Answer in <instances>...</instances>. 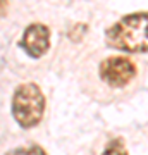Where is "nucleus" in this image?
I'll return each instance as SVG.
<instances>
[{"mask_svg":"<svg viewBox=\"0 0 148 155\" xmlns=\"http://www.w3.org/2000/svg\"><path fill=\"white\" fill-rule=\"evenodd\" d=\"M136 74V67L131 61L124 57H110L100 64V78L109 86L122 88Z\"/></svg>","mask_w":148,"mask_h":155,"instance_id":"7ed1b4c3","label":"nucleus"},{"mask_svg":"<svg viewBox=\"0 0 148 155\" xmlns=\"http://www.w3.org/2000/svg\"><path fill=\"white\" fill-rule=\"evenodd\" d=\"M7 155H47L45 150L41 147H36V145H31V147H24V148H16L11 150Z\"/></svg>","mask_w":148,"mask_h":155,"instance_id":"423d86ee","label":"nucleus"},{"mask_svg":"<svg viewBox=\"0 0 148 155\" xmlns=\"http://www.w3.org/2000/svg\"><path fill=\"white\" fill-rule=\"evenodd\" d=\"M102 155H127V150L124 147L122 140H112L109 143V147L104 150Z\"/></svg>","mask_w":148,"mask_h":155,"instance_id":"39448f33","label":"nucleus"},{"mask_svg":"<svg viewBox=\"0 0 148 155\" xmlns=\"http://www.w3.org/2000/svg\"><path fill=\"white\" fill-rule=\"evenodd\" d=\"M21 47L29 57L38 59L50 47V31L45 24H31L28 26L21 40Z\"/></svg>","mask_w":148,"mask_h":155,"instance_id":"20e7f679","label":"nucleus"},{"mask_svg":"<svg viewBox=\"0 0 148 155\" xmlns=\"http://www.w3.org/2000/svg\"><path fill=\"white\" fill-rule=\"evenodd\" d=\"M107 45L110 48L141 54L148 52V12L124 16L107 31Z\"/></svg>","mask_w":148,"mask_h":155,"instance_id":"f257e3e1","label":"nucleus"},{"mask_svg":"<svg viewBox=\"0 0 148 155\" xmlns=\"http://www.w3.org/2000/svg\"><path fill=\"white\" fill-rule=\"evenodd\" d=\"M45 97L36 84H22L12 97V116L21 127H33L41 121Z\"/></svg>","mask_w":148,"mask_h":155,"instance_id":"f03ea898","label":"nucleus"}]
</instances>
